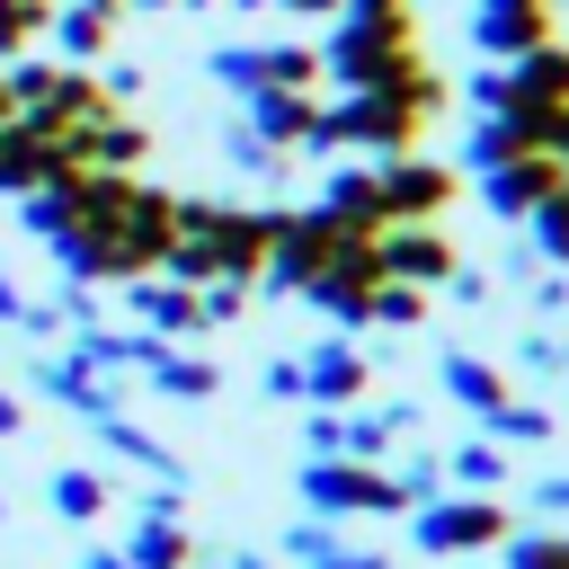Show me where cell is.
Returning <instances> with one entry per match:
<instances>
[{
    "instance_id": "34",
    "label": "cell",
    "mask_w": 569,
    "mask_h": 569,
    "mask_svg": "<svg viewBox=\"0 0 569 569\" xmlns=\"http://www.w3.org/2000/svg\"><path fill=\"white\" fill-rule=\"evenodd\" d=\"M329 542H338V525H329V516H302V525H284V560H320Z\"/></svg>"
},
{
    "instance_id": "20",
    "label": "cell",
    "mask_w": 569,
    "mask_h": 569,
    "mask_svg": "<svg viewBox=\"0 0 569 569\" xmlns=\"http://www.w3.org/2000/svg\"><path fill=\"white\" fill-rule=\"evenodd\" d=\"M44 36H53V62H98V53H107V36H116V9H80V0H53Z\"/></svg>"
},
{
    "instance_id": "24",
    "label": "cell",
    "mask_w": 569,
    "mask_h": 569,
    "mask_svg": "<svg viewBox=\"0 0 569 569\" xmlns=\"http://www.w3.org/2000/svg\"><path fill=\"white\" fill-rule=\"evenodd\" d=\"M98 436H107V445H116L124 462H142V471H160V480H178V453H169L160 436H142V427H133L124 409H116V418H98Z\"/></svg>"
},
{
    "instance_id": "1",
    "label": "cell",
    "mask_w": 569,
    "mask_h": 569,
    "mask_svg": "<svg viewBox=\"0 0 569 569\" xmlns=\"http://www.w3.org/2000/svg\"><path fill=\"white\" fill-rule=\"evenodd\" d=\"M258 267H267V204L178 196V240H169L160 276H178V284H213V276L258 284Z\"/></svg>"
},
{
    "instance_id": "4",
    "label": "cell",
    "mask_w": 569,
    "mask_h": 569,
    "mask_svg": "<svg viewBox=\"0 0 569 569\" xmlns=\"http://www.w3.org/2000/svg\"><path fill=\"white\" fill-rule=\"evenodd\" d=\"M347 240H356V231L329 222L320 204H276V213H267V267H258V284H267V293H311V276H320Z\"/></svg>"
},
{
    "instance_id": "47",
    "label": "cell",
    "mask_w": 569,
    "mask_h": 569,
    "mask_svg": "<svg viewBox=\"0 0 569 569\" xmlns=\"http://www.w3.org/2000/svg\"><path fill=\"white\" fill-rule=\"evenodd\" d=\"M80 9H116V18H124V0H80Z\"/></svg>"
},
{
    "instance_id": "30",
    "label": "cell",
    "mask_w": 569,
    "mask_h": 569,
    "mask_svg": "<svg viewBox=\"0 0 569 569\" xmlns=\"http://www.w3.org/2000/svg\"><path fill=\"white\" fill-rule=\"evenodd\" d=\"M489 436H507V445H542V436H551V409H533V400H507V409L489 418Z\"/></svg>"
},
{
    "instance_id": "39",
    "label": "cell",
    "mask_w": 569,
    "mask_h": 569,
    "mask_svg": "<svg viewBox=\"0 0 569 569\" xmlns=\"http://www.w3.org/2000/svg\"><path fill=\"white\" fill-rule=\"evenodd\" d=\"M302 445H311V453H338V409H320V418L302 427Z\"/></svg>"
},
{
    "instance_id": "38",
    "label": "cell",
    "mask_w": 569,
    "mask_h": 569,
    "mask_svg": "<svg viewBox=\"0 0 569 569\" xmlns=\"http://www.w3.org/2000/svg\"><path fill=\"white\" fill-rule=\"evenodd\" d=\"M302 569H382V551H338V542H329V551L302 560Z\"/></svg>"
},
{
    "instance_id": "22",
    "label": "cell",
    "mask_w": 569,
    "mask_h": 569,
    "mask_svg": "<svg viewBox=\"0 0 569 569\" xmlns=\"http://www.w3.org/2000/svg\"><path fill=\"white\" fill-rule=\"evenodd\" d=\"M124 560H133V569H187V560H196V542H187V525H178V516H133Z\"/></svg>"
},
{
    "instance_id": "26",
    "label": "cell",
    "mask_w": 569,
    "mask_h": 569,
    "mask_svg": "<svg viewBox=\"0 0 569 569\" xmlns=\"http://www.w3.org/2000/svg\"><path fill=\"white\" fill-rule=\"evenodd\" d=\"M445 471H453V480H462L471 498H498V489H507V453H498L489 436H480V445H462V453H453Z\"/></svg>"
},
{
    "instance_id": "8",
    "label": "cell",
    "mask_w": 569,
    "mask_h": 569,
    "mask_svg": "<svg viewBox=\"0 0 569 569\" xmlns=\"http://www.w3.org/2000/svg\"><path fill=\"white\" fill-rule=\"evenodd\" d=\"M409 533H418V551L462 560V551L507 542V507L498 498H427V507H409Z\"/></svg>"
},
{
    "instance_id": "46",
    "label": "cell",
    "mask_w": 569,
    "mask_h": 569,
    "mask_svg": "<svg viewBox=\"0 0 569 569\" xmlns=\"http://www.w3.org/2000/svg\"><path fill=\"white\" fill-rule=\"evenodd\" d=\"M124 9H178V0H124Z\"/></svg>"
},
{
    "instance_id": "43",
    "label": "cell",
    "mask_w": 569,
    "mask_h": 569,
    "mask_svg": "<svg viewBox=\"0 0 569 569\" xmlns=\"http://www.w3.org/2000/svg\"><path fill=\"white\" fill-rule=\"evenodd\" d=\"M542 507H560V516H569V471H560V480H542Z\"/></svg>"
},
{
    "instance_id": "45",
    "label": "cell",
    "mask_w": 569,
    "mask_h": 569,
    "mask_svg": "<svg viewBox=\"0 0 569 569\" xmlns=\"http://www.w3.org/2000/svg\"><path fill=\"white\" fill-rule=\"evenodd\" d=\"M9 116H18V98H9V71H0V124H9Z\"/></svg>"
},
{
    "instance_id": "32",
    "label": "cell",
    "mask_w": 569,
    "mask_h": 569,
    "mask_svg": "<svg viewBox=\"0 0 569 569\" xmlns=\"http://www.w3.org/2000/svg\"><path fill=\"white\" fill-rule=\"evenodd\" d=\"M222 151H231V169H249V178H284V151H267L249 124H231V142H222Z\"/></svg>"
},
{
    "instance_id": "21",
    "label": "cell",
    "mask_w": 569,
    "mask_h": 569,
    "mask_svg": "<svg viewBox=\"0 0 569 569\" xmlns=\"http://www.w3.org/2000/svg\"><path fill=\"white\" fill-rule=\"evenodd\" d=\"M436 382H445V391H453V400H462V409H471L480 427H489V418H498V409L516 400V391H507V373H498V365H480V356H462V347H453V356L436 365Z\"/></svg>"
},
{
    "instance_id": "44",
    "label": "cell",
    "mask_w": 569,
    "mask_h": 569,
    "mask_svg": "<svg viewBox=\"0 0 569 569\" xmlns=\"http://www.w3.org/2000/svg\"><path fill=\"white\" fill-rule=\"evenodd\" d=\"M80 569H133L124 551H80Z\"/></svg>"
},
{
    "instance_id": "36",
    "label": "cell",
    "mask_w": 569,
    "mask_h": 569,
    "mask_svg": "<svg viewBox=\"0 0 569 569\" xmlns=\"http://www.w3.org/2000/svg\"><path fill=\"white\" fill-rule=\"evenodd\" d=\"M445 293H453V302H489V276H480V267H453Z\"/></svg>"
},
{
    "instance_id": "11",
    "label": "cell",
    "mask_w": 569,
    "mask_h": 569,
    "mask_svg": "<svg viewBox=\"0 0 569 569\" xmlns=\"http://www.w3.org/2000/svg\"><path fill=\"white\" fill-rule=\"evenodd\" d=\"M373 284H382V258H373V231H356V240L311 276V302H320L338 329H365V320H373Z\"/></svg>"
},
{
    "instance_id": "27",
    "label": "cell",
    "mask_w": 569,
    "mask_h": 569,
    "mask_svg": "<svg viewBox=\"0 0 569 569\" xmlns=\"http://www.w3.org/2000/svg\"><path fill=\"white\" fill-rule=\"evenodd\" d=\"M525 222H533V258L569 267V187H551V196H542V204H533Z\"/></svg>"
},
{
    "instance_id": "37",
    "label": "cell",
    "mask_w": 569,
    "mask_h": 569,
    "mask_svg": "<svg viewBox=\"0 0 569 569\" xmlns=\"http://www.w3.org/2000/svg\"><path fill=\"white\" fill-rule=\"evenodd\" d=\"M525 365H533V373H560L569 347H560V338H525Z\"/></svg>"
},
{
    "instance_id": "15",
    "label": "cell",
    "mask_w": 569,
    "mask_h": 569,
    "mask_svg": "<svg viewBox=\"0 0 569 569\" xmlns=\"http://www.w3.org/2000/svg\"><path fill=\"white\" fill-rule=\"evenodd\" d=\"M365 382H373V365L356 356V338H320L302 356V400H320V409H356Z\"/></svg>"
},
{
    "instance_id": "52",
    "label": "cell",
    "mask_w": 569,
    "mask_h": 569,
    "mask_svg": "<svg viewBox=\"0 0 569 569\" xmlns=\"http://www.w3.org/2000/svg\"><path fill=\"white\" fill-rule=\"evenodd\" d=\"M560 373H569V365H560Z\"/></svg>"
},
{
    "instance_id": "35",
    "label": "cell",
    "mask_w": 569,
    "mask_h": 569,
    "mask_svg": "<svg viewBox=\"0 0 569 569\" xmlns=\"http://www.w3.org/2000/svg\"><path fill=\"white\" fill-rule=\"evenodd\" d=\"M267 391H276V400H302V356H276V365H267Z\"/></svg>"
},
{
    "instance_id": "49",
    "label": "cell",
    "mask_w": 569,
    "mask_h": 569,
    "mask_svg": "<svg viewBox=\"0 0 569 569\" xmlns=\"http://www.w3.org/2000/svg\"><path fill=\"white\" fill-rule=\"evenodd\" d=\"M560 187H569V151H560Z\"/></svg>"
},
{
    "instance_id": "14",
    "label": "cell",
    "mask_w": 569,
    "mask_h": 569,
    "mask_svg": "<svg viewBox=\"0 0 569 569\" xmlns=\"http://www.w3.org/2000/svg\"><path fill=\"white\" fill-rule=\"evenodd\" d=\"M240 116H249V133H258L267 151H311L320 98H311V89H249V98H240Z\"/></svg>"
},
{
    "instance_id": "48",
    "label": "cell",
    "mask_w": 569,
    "mask_h": 569,
    "mask_svg": "<svg viewBox=\"0 0 569 569\" xmlns=\"http://www.w3.org/2000/svg\"><path fill=\"white\" fill-rule=\"evenodd\" d=\"M178 9H213V0H178Z\"/></svg>"
},
{
    "instance_id": "33",
    "label": "cell",
    "mask_w": 569,
    "mask_h": 569,
    "mask_svg": "<svg viewBox=\"0 0 569 569\" xmlns=\"http://www.w3.org/2000/svg\"><path fill=\"white\" fill-rule=\"evenodd\" d=\"M196 311H204V329H213V320H240V311H249V284H240V276H213V284H196Z\"/></svg>"
},
{
    "instance_id": "9",
    "label": "cell",
    "mask_w": 569,
    "mask_h": 569,
    "mask_svg": "<svg viewBox=\"0 0 569 569\" xmlns=\"http://www.w3.org/2000/svg\"><path fill=\"white\" fill-rule=\"evenodd\" d=\"M116 231V258H124V276H160V258H169V240H178V196L169 187H124V213L107 222Z\"/></svg>"
},
{
    "instance_id": "17",
    "label": "cell",
    "mask_w": 569,
    "mask_h": 569,
    "mask_svg": "<svg viewBox=\"0 0 569 569\" xmlns=\"http://www.w3.org/2000/svg\"><path fill=\"white\" fill-rule=\"evenodd\" d=\"M71 142H80V169H116V178H133V169L151 160L142 116H124V107H116V116H98L89 133H71Z\"/></svg>"
},
{
    "instance_id": "3",
    "label": "cell",
    "mask_w": 569,
    "mask_h": 569,
    "mask_svg": "<svg viewBox=\"0 0 569 569\" xmlns=\"http://www.w3.org/2000/svg\"><path fill=\"white\" fill-rule=\"evenodd\" d=\"M418 142H427V116L400 89H347L311 124V151H373V160H391V151H418Z\"/></svg>"
},
{
    "instance_id": "28",
    "label": "cell",
    "mask_w": 569,
    "mask_h": 569,
    "mask_svg": "<svg viewBox=\"0 0 569 569\" xmlns=\"http://www.w3.org/2000/svg\"><path fill=\"white\" fill-rule=\"evenodd\" d=\"M498 560H507V569H569V533H551V525L507 533V542H498Z\"/></svg>"
},
{
    "instance_id": "25",
    "label": "cell",
    "mask_w": 569,
    "mask_h": 569,
    "mask_svg": "<svg viewBox=\"0 0 569 569\" xmlns=\"http://www.w3.org/2000/svg\"><path fill=\"white\" fill-rule=\"evenodd\" d=\"M44 498H53V516H71V525L107 516V480H98V471H80V462H71V471H53V480H44Z\"/></svg>"
},
{
    "instance_id": "2",
    "label": "cell",
    "mask_w": 569,
    "mask_h": 569,
    "mask_svg": "<svg viewBox=\"0 0 569 569\" xmlns=\"http://www.w3.org/2000/svg\"><path fill=\"white\" fill-rule=\"evenodd\" d=\"M409 53H418V0H347V9L329 18L320 80H338V89H382Z\"/></svg>"
},
{
    "instance_id": "19",
    "label": "cell",
    "mask_w": 569,
    "mask_h": 569,
    "mask_svg": "<svg viewBox=\"0 0 569 569\" xmlns=\"http://www.w3.org/2000/svg\"><path fill=\"white\" fill-rule=\"evenodd\" d=\"M320 213L347 222V231H382V196H373V160H347L320 178Z\"/></svg>"
},
{
    "instance_id": "51",
    "label": "cell",
    "mask_w": 569,
    "mask_h": 569,
    "mask_svg": "<svg viewBox=\"0 0 569 569\" xmlns=\"http://www.w3.org/2000/svg\"><path fill=\"white\" fill-rule=\"evenodd\" d=\"M551 9H569V0H551Z\"/></svg>"
},
{
    "instance_id": "12",
    "label": "cell",
    "mask_w": 569,
    "mask_h": 569,
    "mask_svg": "<svg viewBox=\"0 0 569 569\" xmlns=\"http://www.w3.org/2000/svg\"><path fill=\"white\" fill-rule=\"evenodd\" d=\"M551 36H560V9L551 0H471V44L489 62H516V53L551 44Z\"/></svg>"
},
{
    "instance_id": "18",
    "label": "cell",
    "mask_w": 569,
    "mask_h": 569,
    "mask_svg": "<svg viewBox=\"0 0 569 569\" xmlns=\"http://www.w3.org/2000/svg\"><path fill=\"white\" fill-rule=\"evenodd\" d=\"M44 391H53L62 409H80L89 427L124 409V391H116V373H98V365H80V356H53V365H44Z\"/></svg>"
},
{
    "instance_id": "13",
    "label": "cell",
    "mask_w": 569,
    "mask_h": 569,
    "mask_svg": "<svg viewBox=\"0 0 569 569\" xmlns=\"http://www.w3.org/2000/svg\"><path fill=\"white\" fill-rule=\"evenodd\" d=\"M480 178V204L498 213V222H525L551 187H560V160L551 151H516V160H489V169H471Z\"/></svg>"
},
{
    "instance_id": "7",
    "label": "cell",
    "mask_w": 569,
    "mask_h": 569,
    "mask_svg": "<svg viewBox=\"0 0 569 569\" xmlns=\"http://www.w3.org/2000/svg\"><path fill=\"white\" fill-rule=\"evenodd\" d=\"M302 498H311L320 516H409L400 489H391V471L347 462V453H311V462H302Z\"/></svg>"
},
{
    "instance_id": "50",
    "label": "cell",
    "mask_w": 569,
    "mask_h": 569,
    "mask_svg": "<svg viewBox=\"0 0 569 569\" xmlns=\"http://www.w3.org/2000/svg\"><path fill=\"white\" fill-rule=\"evenodd\" d=\"M231 569H267V560H231Z\"/></svg>"
},
{
    "instance_id": "6",
    "label": "cell",
    "mask_w": 569,
    "mask_h": 569,
    "mask_svg": "<svg viewBox=\"0 0 569 569\" xmlns=\"http://www.w3.org/2000/svg\"><path fill=\"white\" fill-rule=\"evenodd\" d=\"M373 196H382V222H436L462 196V169L427 160V151H391V160H373Z\"/></svg>"
},
{
    "instance_id": "41",
    "label": "cell",
    "mask_w": 569,
    "mask_h": 569,
    "mask_svg": "<svg viewBox=\"0 0 569 569\" xmlns=\"http://www.w3.org/2000/svg\"><path fill=\"white\" fill-rule=\"evenodd\" d=\"M18 311H27V293H18L9 276H0V320H18Z\"/></svg>"
},
{
    "instance_id": "5",
    "label": "cell",
    "mask_w": 569,
    "mask_h": 569,
    "mask_svg": "<svg viewBox=\"0 0 569 569\" xmlns=\"http://www.w3.org/2000/svg\"><path fill=\"white\" fill-rule=\"evenodd\" d=\"M204 80L249 98V89H320V44H213Z\"/></svg>"
},
{
    "instance_id": "16",
    "label": "cell",
    "mask_w": 569,
    "mask_h": 569,
    "mask_svg": "<svg viewBox=\"0 0 569 569\" xmlns=\"http://www.w3.org/2000/svg\"><path fill=\"white\" fill-rule=\"evenodd\" d=\"M124 302H133V320H142L151 338H196V329H204L196 284H178V276H124Z\"/></svg>"
},
{
    "instance_id": "42",
    "label": "cell",
    "mask_w": 569,
    "mask_h": 569,
    "mask_svg": "<svg viewBox=\"0 0 569 569\" xmlns=\"http://www.w3.org/2000/svg\"><path fill=\"white\" fill-rule=\"evenodd\" d=\"M18 427H27V409H18L9 391H0V436H18Z\"/></svg>"
},
{
    "instance_id": "23",
    "label": "cell",
    "mask_w": 569,
    "mask_h": 569,
    "mask_svg": "<svg viewBox=\"0 0 569 569\" xmlns=\"http://www.w3.org/2000/svg\"><path fill=\"white\" fill-rule=\"evenodd\" d=\"M151 391H169V400H213V391H222V365L160 347V365H151Z\"/></svg>"
},
{
    "instance_id": "40",
    "label": "cell",
    "mask_w": 569,
    "mask_h": 569,
    "mask_svg": "<svg viewBox=\"0 0 569 569\" xmlns=\"http://www.w3.org/2000/svg\"><path fill=\"white\" fill-rule=\"evenodd\" d=\"M267 9H293V18H338L347 0H267Z\"/></svg>"
},
{
    "instance_id": "29",
    "label": "cell",
    "mask_w": 569,
    "mask_h": 569,
    "mask_svg": "<svg viewBox=\"0 0 569 569\" xmlns=\"http://www.w3.org/2000/svg\"><path fill=\"white\" fill-rule=\"evenodd\" d=\"M373 320H382V329H418V320H427V293L382 276V284H373Z\"/></svg>"
},
{
    "instance_id": "31",
    "label": "cell",
    "mask_w": 569,
    "mask_h": 569,
    "mask_svg": "<svg viewBox=\"0 0 569 569\" xmlns=\"http://www.w3.org/2000/svg\"><path fill=\"white\" fill-rule=\"evenodd\" d=\"M436 480H445V462H436V453H409V462L391 471V489H400V507H427V498H445Z\"/></svg>"
},
{
    "instance_id": "10",
    "label": "cell",
    "mask_w": 569,
    "mask_h": 569,
    "mask_svg": "<svg viewBox=\"0 0 569 569\" xmlns=\"http://www.w3.org/2000/svg\"><path fill=\"white\" fill-rule=\"evenodd\" d=\"M373 258H382L391 284H418V293H436V284L462 267V249H453L436 222H382V231H373Z\"/></svg>"
}]
</instances>
